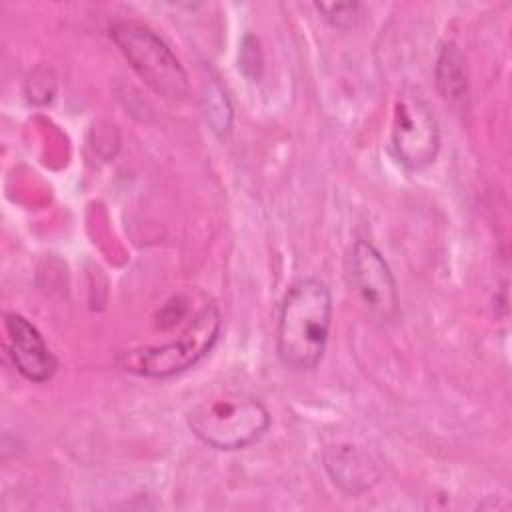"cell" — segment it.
<instances>
[{
	"instance_id": "cell-7",
	"label": "cell",
	"mask_w": 512,
	"mask_h": 512,
	"mask_svg": "<svg viewBox=\"0 0 512 512\" xmlns=\"http://www.w3.org/2000/svg\"><path fill=\"white\" fill-rule=\"evenodd\" d=\"M8 354L14 368L30 382H48L58 370V358L48 348L38 328L22 314H6Z\"/></svg>"
},
{
	"instance_id": "cell-3",
	"label": "cell",
	"mask_w": 512,
	"mask_h": 512,
	"mask_svg": "<svg viewBox=\"0 0 512 512\" xmlns=\"http://www.w3.org/2000/svg\"><path fill=\"white\" fill-rule=\"evenodd\" d=\"M220 310L216 304H206L176 338L160 346H142L126 350L118 356V366L142 378H170L202 360L218 340Z\"/></svg>"
},
{
	"instance_id": "cell-6",
	"label": "cell",
	"mask_w": 512,
	"mask_h": 512,
	"mask_svg": "<svg viewBox=\"0 0 512 512\" xmlns=\"http://www.w3.org/2000/svg\"><path fill=\"white\" fill-rule=\"evenodd\" d=\"M348 278L364 310L378 322H390L398 314V288L394 274L376 246L356 240L348 256Z\"/></svg>"
},
{
	"instance_id": "cell-4",
	"label": "cell",
	"mask_w": 512,
	"mask_h": 512,
	"mask_svg": "<svg viewBox=\"0 0 512 512\" xmlns=\"http://www.w3.org/2000/svg\"><path fill=\"white\" fill-rule=\"evenodd\" d=\"M110 38L136 74L160 96L182 100L190 92L188 74L168 44L148 26L120 20L110 28Z\"/></svg>"
},
{
	"instance_id": "cell-5",
	"label": "cell",
	"mask_w": 512,
	"mask_h": 512,
	"mask_svg": "<svg viewBox=\"0 0 512 512\" xmlns=\"http://www.w3.org/2000/svg\"><path fill=\"white\" fill-rule=\"evenodd\" d=\"M392 148L410 170H422L438 156L440 126L430 104L416 88L402 90L394 102Z\"/></svg>"
},
{
	"instance_id": "cell-8",
	"label": "cell",
	"mask_w": 512,
	"mask_h": 512,
	"mask_svg": "<svg viewBox=\"0 0 512 512\" xmlns=\"http://www.w3.org/2000/svg\"><path fill=\"white\" fill-rule=\"evenodd\" d=\"M324 468L332 482L346 494H362L378 480V468L358 446L338 444L324 454Z\"/></svg>"
},
{
	"instance_id": "cell-9",
	"label": "cell",
	"mask_w": 512,
	"mask_h": 512,
	"mask_svg": "<svg viewBox=\"0 0 512 512\" xmlns=\"http://www.w3.org/2000/svg\"><path fill=\"white\" fill-rule=\"evenodd\" d=\"M436 86L442 98L460 100L466 94L464 56L456 44H444L436 60Z\"/></svg>"
},
{
	"instance_id": "cell-10",
	"label": "cell",
	"mask_w": 512,
	"mask_h": 512,
	"mask_svg": "<svg viewBox=\"0 0 512 512\" xmlns=\"http://www.w3.org/2000/svg\"><path fill=\"white\" fill-rule=\"evenodd\" d=\"M314 8L322 14V18L334 28H352L360 20L362 6L358 2H316Z\"/></svg>"
},
{
	"instance_id": "cell-1",
	"label": "cell",
	"mask_w": 512,
	"mask_h": 512,
	"mask_svg": "<svg viewBox=\"0 0 512 512\" xmlns=\"http://www.w3.org/2000/svg\"><path fill=\"white\" fill-rule=\"evenodd\" d=\"M332 294L318 278H300L284 294L276 328V352L290 370H314L328 346Z\"/></svg>"
},
{
	"instance_id": "cell-2",
	"label": "cell",
	"mask_w": 512,
	"mask_h": 512,
	"mask_svg": "<svg viewBox=\"0 0 512 512\" xmlns=\"http://www.w3.org/2000/svg\"><path fill=\"white\" fill-rule=\"evenodd\" d=\"M192 434L216 450H242L270 426L268 408L244 392H226L200 402L188 412Z\"/></svg>"
}]
</instances>
